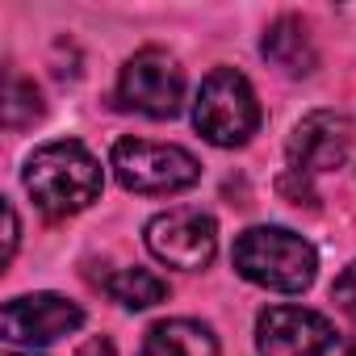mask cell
<instances>
[{"label": "cell", "mask_w": 356, "mask_h": 356, "mask_svg": "<svg viewBox=\"0 0 356 356\" xmlns=\"http://www.w3.org/2000/svg\"><path fill=\"white\" fill-rule=\"evenodd\" d=\"M26 193L34 197V206L51 218H67L88 210L101 197L105 172L101 159L76 143V138H59V143H42L30 159H26Z\"/></svg>", "instance_id": "obj_1"}, {"label": "cell", "mask_w": 356, "mask_h": 356, "mask_svg": "<svg viewBox=\"0 0 356 356\" xmlns=\"http://www.w3.org/2000/svg\"><path fill=\"white\" fill-rule=\"evenodd\" d=\"M231 264L260 289L302 293L318 273V252L289 227H248L231 248Z\"/></svg>", "instance_id": "obj_2"}, {"label": "cell", "mask_w": 356, "mask_h": 356, "mask_svg": "<svg viewBox=\"0 0 356 356\" xmlns=\"http://www.w3.org/2000/svg\"><path fill=\"white\" fill-rule=\"evenodd\" d=\"M109 168L118 185L143 197H172L202 181V163L193 151L176 143H151V138H122L109 151Z\"/></svg>", "instance_id": "obj_3"}, {"label": "cell", "mask_w": 356, "mask_h": 356, "mask_svg": "<svg viewBox=\"0 0 356 356\" xmlns=\"http://www.w3.org/2000/svg\"><path fill=\"white\" fill-rule=\"evenodd\" d=\"M193 126L214 147H243L260 126V101L243 72L214 67L193 101Z\"/></svg>", "instance_id": "obj_4"}, {"label": "cell", "mask_w": 356, "mask_h": 356, "mask_svg": "<svg viewBox=\"0 0 356 356\" xmlns=\"http://www.w3.org/2000/svg\"><path fill=\"white\" fill-rule=\"evenodd\" d=\"M118 105L143 118H172L185 101V72L168 51L147 47L138 55H130L118 72V88H113Z\"/></svg>", "instance_id": "obj_5"}, {"label": "cell", "mask_w": 356, "mask_h": 356, "mask_svg": "<svg viewBox=\"0 0 356 356\" xmlns=\"http://www.w3.org/2000/svg\"><path fill=\"white\" fill-rule=\"evenodd\" d=\"M143 235H147V252L159 264L185 268V273L206 268L214 260V252H218V227L197 206H176V210L155 214Z\"/></svg>", "instance_id": "obj_6"}, {"label": "cell", "mask_w": 356, "mask_h": 356, "mask_svg": "<svg viewBox=\"0 0 356 356\" xmlns=\"http://www.w3.org/2000/svg\"><path fill=\"white\" fill-rule=\"evenodd\" d=\"M260 356H331L335 327L306 306H268L256 318Z\"/></svg>", "instance_id": "obj_7"}, {"label": "cell", "mask_w": 356, "mask_h": 356, "mask_svg": "<svg viewBox=\"0 0 356 356\" xmlns=\"http://www.w3.org/2000/svg\"><path fill=\"white\" fill-rule=\"evenodd\" d=\"M84 327V310L63 293H22L0 310V331L9 343H51Z\"/></svg>", "instance_id": "obj_8"}, {"label": "cell", "mask_w": 356, "mask_h": 356, "mask_svg": "<svg viewBox=\"0 0 356 356\" xmlns=\"http://www.w3.org/2000/svg\"><path fill=\"white\" fill-rule=\"evenodd\" d=\"M289 168L293 176H314V172H335L348 151H352V126L335 109H314L306 113L293 134H289Z\"/></svg>", "instance_id": "obj_9"}, {"label": "cell", "mask_w": 356, "mask_h": 356, "mask_svg": "<svg viewBox=\"0 0 356 356\" xmlns=\"http://www.w3.org/2000/svg\"><path fill=\"white\" fill-rule=\"evenodd\" d=\"M138 356H222V348L197 318H163L147 331Z\"/></svg>", "instance_id": "obj_10"}, {"label": "cell", "mask_w": 356, "mask_h": 356, "mask_svg": "<svg viewBox=\"0 0 356 356\" xmlns=\"http://www.w3.org/2000/svg\"><path fill=\"white\" fill-rule=\"evenodd\" d=\"M260 51H264V59H268L273 67H281L285 76H310L314 63H318L314 42H310V30H306V22H298V17L273 22L268 34H264V42H260Z\"/></svg>", "instance_id": "obj_11"}, {"label": "cell", "mask_w": 356, "mask_h": 356, "mask_svg": "<svg viewBox=\"0 0 356 356\" xmlns=\"http://www.w3.org/2000/svg\"><path fill=\"white\" fill-rule=\"evenodd\" d=\"M105 293L126 310H147L168 298V281L151 268H118L113 277H105Z\"/></svg>", "instance_id": "obj_12"}, {"label": "cell", "mask_w": 356, "mask_h": 356, "mask_svg": "<svg viewBox=\"0 0 356 356\" xmlns=\"http://www.w3.org/2000/svg\"><path fill=\"white\" fill-rule=\"evenodd\" d=\"M331 298H335V306H339L348 318H356V264H348V268L335 277V285H331Z\"/></svg>", "instance_id": "obj_13"}, {"label": "cell", "mask_w": 356, "mask_h": 356, "mask_svg": "<svg viewBox=\"0 0 356 356\" xmlns=\"http://www.w3.org/2000/svg\"><path fill=\"white\" fill-rule=\"evenodd\" d=\"M76 356H118V352H113V343H109L105 335H92V339H88Z\"/></svg>", "instance_id": "obj_14"}, {"label": "cell", "mask_w": 356, "mask_h": 356, "mask_svg": "<svg viewBox=\"0 0 356 356\" xmlns=\"http://www.w3.org/2000/svg\"><path fill=\"white\" fill-rule=\"evenodd\" d=\"M5 218H9V260H13V252H17V231H22V227H17V210L5 206Z\"/></svg>", "instance_id": "obj_15"}, {"label": "cell", "mask_w": 356, "mask_h": 356, "mask_svg": "<svg viewBox=\"0 0 356 356\" xmlns=\"http://www.w3.org/2000/svg\"><path fill=\"white\" fill-rule=\"evenodd\" d=\"M343 356H356V339H352V343H348V352H343Z\"/></svg>", "instance_id": "obj_16"}, {"label": "cell", "mask_w": 356, "mask_h": 356, "mask_svg": "<svg viewBox=\"0 0 356 356\" xmlns=\"http://www.w3.org/2000/svg\"><path fill=\"white\" fill-rule=\"evenodd\" d=\"M9 356H34V352H9Z\"/></svg>", "instance_id": "obj_17"}]
</instances>
